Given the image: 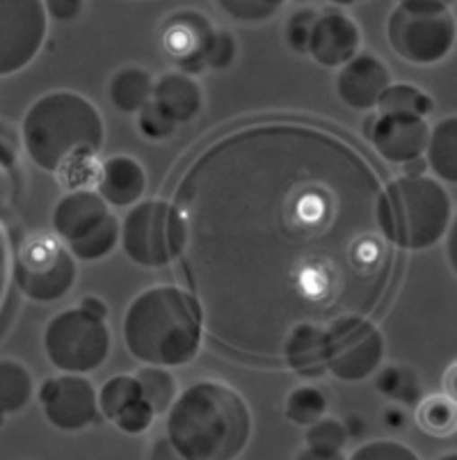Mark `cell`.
Instances as JSON below:
<instances>
[{"instance_id": "6da1fadb", "label": "cell", "mask_w": 457, "mask_h": 460, "mask_svg": "<svg viewBox=\"0 0 457 460\" xmlns=\"http://www.w3.org/2000/svg\"><path fill=\"white\" fill-rule=\"evenodd\" d=\"M176 259L217 344L284 365L304 328L332 337L373 316L396 261L387 188L337 133L238 128L188 165L171 204Z\"/></svg>"}, {"instance_id": "7a4b0ae2", "label": "cell", "mask_w": 457, "mask_h": 460, "mask_svg": "<svg viewBox=\"0 0 457 460\" xmlns=\"http://www.w3.org/2000/svg\"><path fill=\"white\" fill-rule=\"evenodd\" d=\"M251 412L233 387L201 380L176 396L167 415V440L186 460H232L245 451Z\"/></svg>"}, {"instance_id": "3957f363", "label": "cell", "mask_w": 457, "mask_h": 460, "mask_svg": "<svg viewBox=\"0 0 457 460\" xmlns=\"http://www.w3.org/2000/svg\"><path fill=\"white\" fill-rule=\"evenodd\" d=\"M106 127L92 102L75 92H50L37 99L23 117L21 140L37 167L60 174L103 147Z\"/></svg>"}, {"instance_id": "277c9868", "label": "cell", "mask_w": 457, "mask_h": 460, "mask_svg": "<svg viewBox=\"0 0 457 460\" xmlns=\"http://www.w3.org/2000/svg\"><path fill=\"white\" fill-rule=\"evenodd\" d=\"M124 341L128 353L145 365L183 367L199 350V312L183 288H146L126 309Z\"/></svg>"}, {"instance_id": "5b68a950", "label": "cell", "mask_w": 457, "mask_h": 460, "mask_svg": "<svg viewBox=\"0 0 457 460\" xmlns=\"http://www.w3.org/2000/svg\"><path fill=\"white\" fill-rule=\"evenodd\" d=\"M393 238L405 250H427L437 245L451 227L453 202L437 179L400 177L387 188Z\"/></svg>"}, {"instance_id": "8992f818", "label": "cell", "mask_w": 457, "mask_h": 460, "mask_svg": "<svg viewBox=\"0 0 457 460\" xmlns=\"http://www.w3.org/2000/svg\"><path fill=\"white\" fill-rule=\"evenodd\" d=\"M387 37L393 53L409 65H437L455 44V16L435 3H400L389 16Z\"/></svg>"}, {"instance_id": "52a82bcc", "label": "cell", "mask_w": 457, "mask_h": 460, "mask_svg": "<svg viewBox=\"0 0 457 460\" xmlns=\"http://www.w3.org/2000/svg\"><path fill=\"white\" fill-rule=\"evenodd\" d=\"M44 349L56 369L65 374H90L110 355V330L106 319L92 316L83 307L65 309L46 325Z\"/></svg>"}, {"instance_id": "ba28073f", "label": "cell", "mask_w": 457, "mask_h": 460, "mask_svg": "<svg viewBox=\"0 0 457 460\" xmlns=\"http://www.w3.org/2000/svg\"><path fill=\"white\" fill-rule=\"evenodd\" d=\"M75 269L69 248L48 236L25 241L16 254L14 278L19 288L35 303H56L74 287Z\"/></svg>"}, {"instance_id": "9c48e42d", "label": "cell", "mask_w": 457, "mask_h": 460, "mask_svg": "<svg viewBox=\"0 0 457 460\" xmlns=\"http://www.w3.org/2000/svg\"><path fill=\"white\" fill-rule=\"evenodd\" d=\"M126 257L145 269H163L176 259L171 204L146 199L126 213L119 227Z\"/></svg>"}, {"instance_id": "30bf717a", "label": "cell", "mask_w": 457, "mask_h": 460, "mask_svg": "<svg viewBox=\"0 0 457 460\" xmlns=\"http://www.w3.org/2000/svg\"><path fill=\"white\" fill-rule=\"evenodd\" d=\"M48 32L44 0H0V78L25 69Z\"/></svg>"}, {"instance_id": "8fae6325", "label": "cell", "mask_w": 457, "mask_h": 460, "mask_svg": "<svg viewBox=\"0 0 457 460\" xmlns=\"http://www.w3.org/2000/svg\"><path fill=\"white\" fill-rule=\"evenodd\" d=\"M384 334L368 319L355 321L327 339L325 369L338 380L359 383L382 367Z\"/></svg>"}, {"instance_id": "7c38bea8", "label": "cell", "mask_w": 457, "mask_h": 460, "mask_svg": "<svg viewBox=\"0 0 457 460\" xmlns=\"http://www.w3.org/2000/svg\"><path fill=\"white\" fill-rule=\"evenodd\" d=\"M40 401L50 426L65 433H78L96 421L99 401L94 385L81 374L48 378L40 390Z\"/></svg>"}, {"instance_id": "4fadbf2b", "label": "cell", "mask_w": 457, "mask_h": 460, "mask_svg": "<svg viewBox=\"0 0 457 460\" xmlns=\"http://www.w3.org/2000/svg\"><path fill=\"white\" fill-rule=\"evenodd\" d=\"M366 136L371 137L377 154L389 163L405 165L423 156L430 136L426 117L412 115H380L371 117Z\"/></svg>"}, {"instance_id": "5bb4252c", "label": "cell", "mask_w": 457, "mask_h": 460, "mask_svg": "<svg viewBox=\"0 0 457 460\" xmlns=\"http://www.w3.org/2000/svg\"><path fill=\"white\" fill-rule=\"evenodd\" d=\"M362 44L359 26L338 10H327L316 16L309 35V49L313 60L322 66H341L357 56Z\"/></svg>"}, {"instance_id": "9a60e30c", "label": "cell", "mask_w": 457, "mask_h": 460, "mask_svg": "<svg viewBox=\"0 0 457 460\" xmlns=\"http://www.w3.org/2000/svg\"><path fill=\"white\" fill-rule=\"evenodd\" d=\"M389 83H391V76H389L387 65L371 53H359L341 65L337 76V92L346 106L355 111H371Z\"/></svg>"}, {"instance_id": "2e32d148", "label": "cell", "mask_w": 457, "mask_h": 460, "mask_svg": "<svg viewBox=\"0 0 457 460\" xmlns=\"http://www.w3.org/2000/svg\"><path fill=\"white\" fill-rule=\"evenodd\" d=\"M213 32L211 23L197 12H181L165 23V49L179 60L183 74L204 69V46Z\"/></svg>"}, {"instance_id": "e0dca14e", "label": "cell", "mask_w": 457, "mask_h": 460, "mask_svg": "<svg viewBox=\"0 0 457 460\" xmlns=\"http://www.w3.org/2000/svg\"><path fill=\"white\" fill-rule=\"evenodd\" d=\"M108 202L99 192L74 190L56 204L53 211V229L66 243L78 241L90 234L96 225L108 216Z\"/></svg>"}, {"instance_id": "ac0fdd59", "label": "cell", "mask_w": 457, "mask_h": 460, "mask_svg": "<svg viewBox=\"0 0 457 460\" xmlns=\"http://www.w3.org/2000/svg\"><path fill=\"white\" fill-rule=\"evenodd\" d=\"M151 99L158 111L174 124L192 122L204 108V92L190 74L171 71L154 83Z\"/></svg>"}, {"instance_id": "d6986e66", "label": "cell", "mask_w": 457, "mask_h": 460, "mask_svg": "<svg viewBox=\"0 0 457 460\" xmlns=\"http://www.w3.org/2000/svg\"><path fill=\"white\" fill-rule=\"evenodd\" d=\"M145 190V167L133 156H112L101 165L99 195L112 207H131Z\"/></svg>"}, {"instance_id": "ffe728a7", "label": "cell", "mask_w": 457, "mask_h": 460, "mask_svg": "<svg viewBox=\"0 0 457 460\" xmlns=\"http://www.w3.org/2000/svg\"><path fill=\"white\" fill-rule=\"evenodd\" d=\"M151 92H154V78L149 71L136 65L121 66L108 85L110 102L121 112L140 111L145 103L151 102Z\"/></svg>"}, {"instance_id": "44dd1931", "label": "cell", "mask_w": 457, "mask_h": 460, "mask_svg": "<svg viewBox=\"0 0 457 460\" xmlns=\"http://www.w3.org/2000/svg\"><path fill=\"white\" fill-rule=\"evenodd\" d=\"M427 165L448 183H457V117H444L427 136Z\"/></svg>"}, {"instance_id": "7402d4cb", "label": "cell", "mask_w": 457, "mask_h": 460, "mask_svg": "<svg viewBox=\"0 0 457 460\" xmlns=\"http://www.w3.org/2000/svg\"><path fill=\"white\" fill-rule=\"evenodd\" d=\"M35 380L25 365L16 359H0V412L14 415L31 403Z\"/></svg>"}, {"instance_id": "603a6c76", "label": "cell", "mask_w": 457, "mask_h": 460, "mask_svg": "<svg viewBox=\"0 0 457 460\" xmlns=\"http://www.w3.org/2000/svg\"><path fill=\"white\" fill-rule=\"evenodd\" d=\"M347 440L350 438H347L343 421L332 420V417H321V420L307 426V433H304L307 451L300 454V458L338 460L343 458V449H346Z\"/></svg>"}, {"instance_id": "cb8c5ba5", "label": "cell", "mask_w": 457, "mask_h": 460, "mask_svg": "<svg viewBox=\"0 0 457 460\" xmlns=\"http://www.w3.org/2000/svg\"><path fill=\"white\" fill-rule=\"evenodd\" d=\"M380 108V115H412L427 117L433 112V99L414 85H391L389 83L375 103Z\"/></svg>"}, {"instance_id": "d4e9b609", "label": "cell", "mask_w": 457, "mask_h": 460, "mask_svg": "<svg viewBox=\"0 0 457 460\" xmlns=\"http://www.w3.org/2000/svg\"><path fill=\"white\" fill-rule=\"evenodd\" d=\"M117 241H119V223L115 216L108 213L90 234L78 241H71L69 250L74 257L83 259V261H96V259L108 257L115 250Z\"/></svg>"}, {"instance_id": "484cf974", "label": "cell", "mask_w": 457, "mask_h": 460, "mask_svg": "<svg viewBox=\"0 0 457 460\" xmlns=\"http://www.w3.org/2000/svg\"><path fill=\"white\" fill-rule=\"evenodd\" d=\"M417 424L435 438H446L453 435L457 424L455 401L453 396H430V399L418 401Z\"/></svg>"}, {"instance_id": "4316f807", "label": "cell", "mask_w": 457, "mask_h": 460, "mask_svg": "<svg viewBox=\"0 0 457 460\" xmlns=\"http://www.w3.org/2000/svg\"><path fill=\"white\" fill-rule=\"evenodd\" d=\"M137 383H140L142 399L151 405V410L161 415L170 410L171 401L176 399V380L165 367L146 365V369L137 371Z\"/></svg>"}, {"instance_id": "83f0119b", "label": "cell", "mask_w": 457, "mask_h": 460, "mask_svg": "<svg viewBox=\"0 0 457 460\" xmlns=\"http://www.w3.org/2000/svg\"><path fill=\"white\" fill-rule=\"evenodd\" d=\"M327 405H330V401H327L325 392L312 387V385H302V387H295L288 394L284 412H286V420L293 421V424L309 426L321 420V417H325Z\"/></svg>"}, {"instance_id": "f1b7e54d", "label": "cell", "mask_w": 457, "mask_h": 460, "mask_svg": "<svg viewBox=\"0 0 457 460\" xmlns=\"http://www.w3.org/2000/svg\"><path fill=\"white\" fill-rule=\"evenodd\" d=\"M137 399H142V392L136 376H117V378H110L103 385L101 394H96L101 412L110 421L119 415L121 410L136 403Z\"/></svg>"}, {"instance_id": "f546056e", "label": "cell", "mask_w": 457, "mask_h": 460, "mask_svg": "<svg viewBox=\"0 0 457 460\" xmlns=\"http://www.w3.org/2000/svg\"><path fill=\"white\" fill-rule=\"evenodd\" d=\"M215 3L226 16L241 23H263L284 5V0H215Z\"/></svg>"}, {"instance_id": "4dcf8cb0", "label": "cell", "mask_w": 457, "mask_h": 460, "mask_svg": "<svg viewBox=\"0 0 457 460\" xmlns=\"http://www.w3.org/2000/svg\"><path fill=\"white\" fill-rule=\"evenodd\" d=\"M238 58V41L229 31H213L204 46V65L208 69H229Z\"/></svg>"}, {"instance_id": "1f68e13d", "label": "cell", "mask_w": 457, "mask_h": 460, "mask_svg": "<svg viewBox=\"0 0 457 460\" xmlns=\"http://www.w3.org/2000/svg\"><path fill=\"white\" fill-rule=\"evenodd\" d=\"M140 117H137V127H140L142 136H146L149 140H165L174 133L176 124L171 122L170 117L163 115L156 108V103L149 102L140 108Z\"/></svg>"}, {"instance_id": "d6a6232c", "label": "cell", "mask_w": 457, "mask_h": 460, "mask_svg": "<svg viewBox=\"0 0 457 460\" xmlns=\"http://www.w3.org/2000/svg\"><path fill=\"white\" fill-rule=\"evenodd\" d=\"M352 458L355 460H417V454H414L409 447L400 445V442L375 440L359 447V449L352 454Z\"/></svg>"}, {"instance_id": "836d02e7", "label": "cell", "mask_w": 457, "mask_h": 460, "mask_svg": "<svg viewBox=\"0 0 457 460\" xmlns=\"http://www.w3.org/2000/svg\"><path fill=\"white\" fill-rule=\"evenodd\" d=\"M154 417H156V412L151 410V405L146 403L145 399H137L136 403H131L128 408L121 410L119 415L112 421H115L117 429L124 430V433L137 435L154 424Z\"/></svg>"}, {"instance_id": "e575fe53", "label": "cell", "mask_w": 457, "mask_h": 460, "mask_svg": "<svg viewBox=\"0 0 457 460\" xmlns=\"http://www.w3.org/2000/svg\"><path fill=\"white\" fill-rule=\"evenodd\" d=\"M316 10H297L291 19L286 21V44L291 46L295 53H307L309 49V35H312V26L316 21Z\"/></svg>"}, {"instance_id": "d590c367", "label": "cell", "mask_w": 457, "mask_h": 460, "mask_svg": "<svg viewBox=\"0 0 457 460\" xmlns=\"http://www.w3.org/2000/svg\"><path fill=\"white\" fill-rule=\"evenodd\" d=\"M393 401L402 405H417L418 401L423 399V390H421V380L418 376L414 374L409 367H402V374H400V383H398L396 392L391 396Z\"/></svg>"}, {"instance_id": "8d00e7d4", "label": "cell", "mask_w": 457, "mask_h": 460, "mask_svg": "<svg viewBox=\"0 0 457 460\" xmlns=\"http://www.w3.org/2000/svg\"><path fill=\"white\" fill-rule=\"evenodd\" d=\"M19 156V133L7 122H0V167H14Z\"/></svg>"}, {"instance_id": "74e56055", "label": "cell", "mask_w": 457, "mask_h": 460, "mask_svg": "<svg viewBox=\"0 0 457 460\" xmlns=\"http://www.w3.org/2000/svg\"><path fill=\"white\" fill-rule=\"evenodd\" d=\"M85 0H44L46 14L56 21H74L83 12Z\"/></svg>"}, {"instance_id": "f35d334b", "label": "cell", "mask_w": 457, "mask_h": 460, "mask_svg": "<svg viewBox=\"0 0 457 460\" xmlns=\"http://www.w3.org/2000/svg\"><path fill=\"white\" fill-rule=\"evenodd\" d=\"M400 374H402V367H396V365L384 367V369H380V374H377L375 387L382 392L384 396H389V399H391L393 392H396V387H398V383H400Z\"/></svg>"}, {"instance_id": "ab89813d", "label": "cell", "mask_w": 457, "mask_h": 460, "mask_svg": "<svg viewBox=\"0 0 457 460\" xmlns=\"http://www.w3.org/2000/svg\"><path fill=\"white\" fill-rule=\"evenodd\" d=\"M382 424L387 426L389 430H402L408 426V415H405L400 408H387L382 415Z\"/></svg>"}, {"instance_id": "60d3db41", "label": "cell", "mask_w": 457, "mask_h": 460, "mask_svg": "<svg viewBox=\"0 0 457 460\" xmlns=\"http://www.w3.org/2000/svg\"><path fill=\"white\" fill-rule=\"evenodd\" d=\"M343 426H346L347 438H352V440H359V438H364V433H366V429H368L366 420H364L362 415H350Z\"/></svg>"}, {"instance_id": "b9f144b4", "label": "cell", "mask_w": 457, "mask_h": 460, "mask_svg": "<svg viewBox=\"0 0 457 460\" xmlns=\"http://www.w3.org/2000/svg\"><path fill=\"white\" fill-rule=\"evenodd\" d=\"M81 307L85 309V312H90L92 316H99V319H106L108 316V305L101 298H96V296H85V298L81 300Z\"/></svg>"}, {"instance_id": "7bdbcfd3", "label": "cell", "mask_w": 457, "mask_h": 460, "mask_svg": "<svg viewBox=\"0 0 457 460\" xmlns=\"http://www.w3.org/2000/svg\"><path fill=\"white\" fill-rule=\"evenodd\" d=\"M176 451H171V445L170 440H158L156 445H154V451H151V458H174Z\"/></svg>"}, {"instance_id": "ee69618b", "label": "cell", "mask_w": 457, "mask_h": 460, "mask_svg": "<svg viewBox=\"0 0 457 460\" xmlns=\"http://www.w3.org/2000/svg\"><path fill=\"white\" fill-rule=\"evenodd\" d=\"M400 3H409V0H400ZM412 3H435V5H444V7L453 5V0H412Z\"/></svg>"}, {"instance_id": "f6af8a7d", "label": "cell", "mask_w": 457, "mask_h": 460, "mask_svg": "<svg viewBox=\"0 0 457 460\" xmlns=\"http://www.w3.org/2000/svg\"><path fill=\"white\" fill-rule=\"evenodd\" d=\"M3 270H5V250H3V241H0V282H3Z\"/></svg>"}, {"instance_id": "bcb514c9", "label": "cell", "mask_w": 457, "mask_h": 460, "mask_svg": "<svg viewBox=\"0 0 457 460\" xmlns=\"http://www.w3.org/2000/svg\"><path fill=\"white\" fill-rule=\"evenodd\" d=\"M334 5H352V3H357V0H332Z\"/></svg>"}, {"instance_id": "7dc6e473", "label": "cell", "mask_w": 457, "mask_h": 460, "mask_svg": "<svg viewBox=\"0 0 457 460\" xmlns=\"http://www.w3.org/2000/svg\"><path fill=\"white\" fill-rule=\"evenodd\" d=\"M3 195H5V188H3V179H0V204H3Z\"/></svg>"}, {"instance_id": "c3c4849f", "label": "cell", "mask_w": 457, "mask_h": 460, "mask_svg": "<svg viewBox=\"0 0 457 460\" xmlns=\"http://www.w3.org/2000/svg\"><path fill=\"white\" fill-rule=\"evenodd\" d=\"M5 424V412H0V426Z\"/></svg>"}, {"instance_id": "681fc988", "label": "cell", "mask_w": 457, "mask_h": 460, "mask_svg": "<svg viewBox=\"0 0 457 460\" xmlns=\"http://www.w3.org/2000/svg\"><path fill=\"white\" fill-rule=\"evenodd\" d=\"M295 3H307V0H295Z\"/></svg>"}]
</instances>
